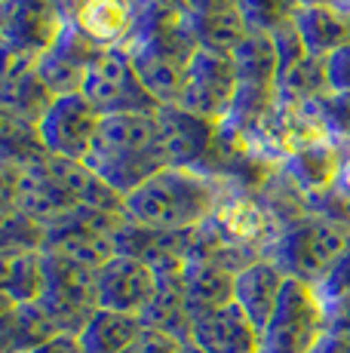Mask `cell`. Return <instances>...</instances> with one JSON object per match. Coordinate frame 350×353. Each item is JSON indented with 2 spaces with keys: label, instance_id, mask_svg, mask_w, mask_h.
Returning <instances> with one entry per match:
<instances>
[{
  "label": "cell",
  "instance_id": "cell-1",
  "mask_svg": "<svg viewBox=\"0 0 350 353\" xmlns=\"http://www.w3.org/2000/svg\"><path fill=\"white\" fill-rule=\"evenodd\" d=\"M86 166L102 175L120 196L169 166L154 114H111L102 117L99 135L86 154Z\"/></svg>",
  "mask_w": 350,
  "mask_h": 353
},
{
  "label": "cell",
  "instance_id": "cell-2",
  "mask_svg": "<svg viewBox=\"0 0 350 353\" xmlns=\"http://www.w3.org/2000/svg\"><path fill=\"white\" fill-rule=\"evenodd\" d=\"M221 181L197 169L166 166L130 196H123V219L157 230H191L212 215L221 196Z\"/></svg>",
  "mask_w": 350,
  "mask_h": 353
},
{
  "label": "cell",
  "instance_id": "cell-3",
  "mask_svg": "<svg viewBox=\"0 0 350 353\" xmlns=\"http://www.w3.org/2000/svg\"><path fill=\"white\" fill-rule=\"evenodd\" d=\"M347 246L350 230L326 219H316V215H305L301 221L282 230L265 258L277 264L286 280H298L316 289L335 268V261L344 255Z\"/></svg>",
  "mask_w": 350,
  "mask_h": 353
},
{
  "label": "cell",
  "instance_id": "cell-4",
  "mask_svg": "<svg viewBox=\"0 0 350 353\" xmlns=\"http://www.w3.org/2000/svg\"><path fill=\"white\" fill-rule=\"evenodd\" d=\"M120 225H123L120 212L77 206L59 225L43 230V252H52L96 274L102 264H107L117 255L114 234H117Z\"/></svg>",
  "mask_w": 350,
  "mask_h": 353
},
{
  "label": "cell",
  "instance_id": "cell-5",
  "mask_svg": "<svg viewBox=\"0 0 350 353\" xmlns=\"http://www.w3.org/2000/svg\"><path fill=\"white\" fill-rule=\"evenodd\" d=\"M326 335V304L313 286L286 280L267 329L261 332V353H311Z\"/></svg>",
  "mask_w": 350,
  "mask_h": 353
},
{
  "label": "cell",
  "instance_id": "cell-6",
  "mask_svg": "<svg viewBox=\"0 0 350 353\" xmlns=\"http://www.w3.org/2000/svg\"><path fill=\"white\" fill-rule=\"evenodd\" d=\"M43 261H46V274H43V292H40L37 304L52 320L56 332L80 335V329L99 310L96 274L52 252H43Z\"/></svg>",
  "mask_w": 350,
  "mask_h": 353
},
{
  "label": "cell",
  "instance_id": "cell-7",
  "mask_svg": "<svg viewBox=\"0 0 350 353\" xmlns=\"http://www.w3.org/2000/svg\"><path fill=\"white\" fill-rule=\"evenodd\" d=\"M80 96L102 117H111V114H154L160 108L141 86L130 50H105L86 71Z\"/></svg>",
  "mask_w": 350,
  "mask_h": 353
},
{
  "label": "cell",
  "instance_id": "cell-8",
  "mask_svg": "<svg viewBox=\"0 0 350 353\" xmlns=\"http://www.w3.org/2000/svg\"><path fill=\"white\" fill-rule=\"evenodd\" d=\"M206 225L225 243L249 249V252H255L261 258L267 255V249H271L274 240L280 236L277 221L267 215L258 194L234 188V185L221 188V196H218V203H215L212 215L206 219Z\"/></svg>",
  "mask_w": 350,
  "mask_h": 353
},
{
  "label": "cell",
  "instance_id": "cell-9",
  "mask_svg": "<svg viewBox=\"0 0 350 353\" xmlns=\"http://www.w3.org/2000/svg\"><path fill=\"white\" fill-rule=\"evenodd\" d=\"M234 86H237V77H234L231 56L197 50L194 59L187 62L185 74H181V86H178L175 105L197 114V117H203V120L221 123V120L231 114Z\"/></svg>",
  "mask_w": 350,
  "mask_h": 353
},
{
  "label": "cell",
  "instance_id": "cell-10",
  "mask_svg": "<svg viewBox=\"0 0 350 353\" xmlns=\"http://www.w3.org/2000/svg\"><path fill=\"white\" fill-rule=\"evenodd\" d=\"M99 126H102V114L80 92H71V96H56L50 111L37 123V135L43 151L52 157L86 160L99 135Z\"/></svg>",
  "mask_w": 350,
  "mask_h": 353
},
{
  "label": "cell",
  "instance_id": "cell-11",
  "mask_svg": "<svg viewBox=\"0 0 350 353\" xmlns=\"http://www.w3.org/2000/svg\"><path fill=\"white\" fill-rule=\"evenodd\" d=\"M114 249L145 261L154 274H175L194 258V228L191 230H157L136 221H126L114 234Z\"/></svg>",
  "mask_w": 350,
  "mask_h": 353
},
{
  "label": "cell",
  "instance_id": "cell-12",
  "mask_svg": "<svg viewBox=\"0 0 350 353\" xmlns=\"http://www.w3.org/2000/svg\"><path fill=\"white\" fill-rule=\"evenodd\" d=\"M102 52L105 50H99V46L71 22L62 28L56 43H52L43 56H37L34 71L52 96H71V92H80L86 71H90L92 62H96Z\"/></svg>",
  "mask_w": 350,
  "mask_h": 353
},
{
  "label": "cell",
  "instance_id": "cell-13",
  "mask_svg": "<svg viewBox=\"0 0 350 353\" xmlns=\"http://www.w3.org/2000/svg\"><path fill=\"white\" fill-rule=\"evenodd\" d=\"M157 289V274L145 261L130 255H114L107 264L96 270V295L99 307L117 310V314L141 316L151 304Z\"/></svg>",
  "mask_w": 350,
  "mask_h": 353
},
{
  "label": "cell",
  "instance_id": "cell-14",
  "mask_svg": "<svg viewBox=\"0 0 350 353\" xmlns=\"http://www.w3.org/2000/svg\"><path fill=\"white\" fill-rule=\"evenodd\" d=\"M154 117H157L169 166H181V169L203 166L215 145V135H218V123L197 117V114L185 111L178 105H160L154 111Z\"/></svg>",
  "mask_w": 350,
  "mask_h": 353
},
{
  "label": "cell",
  "instance_id": "cell-15",
  "mask_svg": "<svg viewBox=\"0 0 350 353\" xmlns=\"http://www.w3.org/2000/svg\"><path fill=\"white\" fill-rule=\"evenodd\" d=\"M0 19H3L0 37L31 59L43 56L65 28V22L46 0H3Z\"/></svg>",
  "mask_w": 350,
  "mask_h": 353
},
{
  "label": "cell",
  "instance_id": "cell-16",
  "mask_svg": "<svg viewBox=\"0 0 350 353\" xmlns=\"http://www.w3.org/2000/svg\"><path fill=\"white\" fill-rule=\"evenodd\" d=\"M197 353H261V335L237 304H225L191 323L187 338Z\"/></svg>",
  "mask_w": 350,
  "mask_h": 353
},
{
  "label": "cell",
  "instance_id": "cell-17",
  "mask_svg": "<svg viewBox=\"0 0 350 353\" xmlns=\"http://www.w3.org/2000/svg\"><path fill=\"white\" fill-rule=\"evenodd\" d=\"M16 209H22L31 221L40 228H52L65 219L68 212L77 209V200L59 185V179L46 166V154L37 160L22 163V175H19V196Z\"/></svg>",
  "mask_w": 350,
  "mask_h": 353
},
{
  "label": "cell",
  "instance_id": "cell-18",
  "mask_svg": "<svg viewBox=\"0 0 350 353\" xmlns=\"http://www.w3.org/2000/svg\"><path fill=\"white\" fill-rule=\"evenodd\" d=\"M138 10L141 0H86L74 25L99 50H130L136 37Z\"/></svg>",
  "mask_w": 350,
  "mask_h": 353
},
{
  "label": "cell",
  "instance_id": "cell-19",
  "mask_svg": "<svg viewBox=\"0 0 350 353\" xmlns=\"http://www.w3.org/2000/svg\"><path fill=\"white\" fill-rule=\"evenodd\" d=\"M344 148H350V145H341V141L322 135V139H313V141H307V145L295 148L277 169L305 196L326 191V188L335 185V175H338Z\"/></svg>",
  "mask_w": 350,
  "mask_h": 353
},
{
  "label": "cell",
  "instance_id": "cell-20",
  "mask_svg": "<svg viewBox=\"0 0 350 353\" xmlns=\"http://www.w3.org/2000/svg\"><path fill=\"white\" fill-rule=\"evenodd\" d=\"M286 286V276L274 261L258 258L255 264H249L237 274L234 280V304L246 314V320L258 329V335L267 329L274 310H277L280 292Z\"/></svg>",
  "mask_w": 350,
  "mask_h": 353
},
{
  "label": "cell",
  "instance_id": "cell-21",
  "mask_svg": "<svg viewBox=\"0 0 350 353\" xmlns=\"http://www.w3.org/2000/svg\"><path fill=\"white\" fill-rule=\"evenodd\" d=\"M292 25L305 43L307 56L326 59L350 43V16L329 3H305L292 12Z\"/></svg>",
  "mask_w": 350,
  "mask_h": 353
},
{
  "label": "cell",
  "instance_id": "cell-22",
  "mask_svg": "<svg viewBox=\"0 0 350 353\" xmlns=\"http://www.w3.org/2000/svg\"><path fill=\"white\" fill-rule=\"evenodd\" d=\"M59 335L37 301L16 304L0 295V353H31Z\"/></svg>",
  "mask_w": 350,
  "mask_h": 353
},
{
  "label": "cell",
  "instance_id": "cell-23",
  "mask_svg": "<svg viewBox=\"0 0 350 353\" xmlns=\"http://www.w3.org/2000/svg\"><path fill=\"white\" fill-rule=\"evenodd\" d=\"M141 323H145V329L163 332V335H172L187 344L194 316H191V307H187L181 270H175V274H157V289H154L151 304L141 314Z\"/></svg>",
  "mask_w": 350,
  "mask_h": 353
},
{
  "label": "cell",
  "instance_id": "cell-24",
  "mask_svg": "<svg viewBox=\"0 0 350 353\" xmlns=\"http://www.w3.org/2000/svg\"><path fill=\"white\" fill-rule=\"evenodd\" d=\"M46 166H50V172L59 179V185L77 200V206L105 209V212L123 215V196L114 191L102 175L92 172L83 160H65V157L46 154Z\"/></svg>",
  "mask_w": 350,
  "mask_h": 353
},
{
  "label": "cell",
  "instance_id": "cell-25",
  "mask_svg": "<svg viewBox=\"0 0 350 353\" xmlns=\"http://www.w3.org/2000/svg\"><path fill=\"white\" fill-rule=\"evenodd\" d=\"M234 280L237 274H231L227 268L206 258H194L181 268V283H185V295H187V307L191 316L197 320L200 314H209L215 307H225L234 301Z\"/></svg>",
  "mask_w": 350,
  "mask_h": 353
},
{
  "label": "cell",
  "instance_id": "cell-26",
  "mask_svg": "<svg viewBox=\"0 0 350 353\" xmlns=\"http://www.w3.org/2000/svg\"><path fill=\"white\" fill-rule=\"evenodd\" d=\"M141 332H145L141 316L99 307L90 316V323L80 329L77 341L83 347V353H126L138 341Z\"/></svg>",
  "mask_w": 350,
  "mask_h": 353
},
{
  "label": "cell",
  "instance_id": "cell-27",
  "mask_svg": "<svg viewBox=\"0 0 350 353\" xmlns=\"http://www.w3.org/2000/svg\"><path fill=\"white\" fill-rule=\"evenodd\" d=\"M43 249H19L0 252V295L16 304L37 301L43 292Z\"/></svg>",
  "mask_w": 350,
  "mask_h": 353
},
{
  "label": "cell",
  "instance_id": "cell-28",
  "mask_svg": "<svg viewBox=\"0 0 350 353\" xmlns=\"http://www.w3.org/2000/svg\"><path fill=\"white\" fill-rule=\"evenodd\" d=\"M187 22H191L200 50L218 52V56H231L240 40L246 37V25L240 19L237 6L225 12H209V16H187Z\"/></svg>",
  "mask_w": 350,
  "mask_h": 353
},
{
  "label": "cell",
  "instance_id": "cell-29",
  "mask_svg": "<svg viewBox=\"0 0 350 353\" xmlns=\"http://www.w3.org/2000/svg\"><path fill=\"white\" fill-rule=\"evenodd\" d=\"M52 101H56V96L46 90V83L37 77L34 68L19 74V77L0 92V108H6V111H12L16 117L28 120V123H34V126L43 120V114L50 111Z\"/></svg>",
  "mask_w": 350,
  "mask_h": 353
},
{
  "label": "cell",
  "instance_id": "cell-30",
  "mask_svg": "<svg viewBox=\"0 0 350 353\" xmlns=\"http://www.w3.org/2000/svg\"><path fill=\"white\" fill-rule=\"evenodd\" d=\"M130 52H132V65H136V74H138L141 86L147 90V96L157 101V105H175L185 68L169 62V59L154 56V52H145V50H130Z\"/></svg>",
  "mask_w": 350,
  "mask_h": 353
},
{
  "label": "cell",
  "instance_id": "cell-31",
  "mask_svg": "<svg viewBox=\"0 0 350 353\" xmlns=\"http://www.w3.org/2000/svg\"><path fill=\"white\" fill-rule=\"evenodd\" d=\"M43 145H40L37 126L28 120L16 117L12 111L0 108V160L12 163H28L43 157Z\"/></svg>",
  "mask_w": 350,
  "mask_h": 353
},
{
  "label": "cell",
  "instance_id": "cell-32",
  "mask_svg": "<svg viewBox=\"0 0 350 353\" xmlns=\"http://www.w3.org/2000/svg\"><path fill=\"white\" fill-rule=\"evenodd\" d=\"M295 10H298L295 0H237V12L243 19L246 31L261 34H274L280 25L292 19Z\"/></svg>",
  "mask_w": 350,
  "mask_h": 353
},
{
  "label": "cell",
  "instance_id": "cell-33",
  "mask_svg": "<svg viewBox=\"0 0 350 353\" xmlns=\"http://www.w3.org/2000/svg\"><path fill=\"white\" fill-rule=\"evenodd\" d=\"M19 249H43V228L22 209H0V252Z\"/></svg>",
  "mask_w": 350,
  "mask_h": 353
},
{
  "label": "cell",
  "instance_id": "cell-34",
  "mask_svg": "<svg viewBox=\"0 0 350 353\" xmlns=\"http://www.w3.org/2000/svg\"><path fill=\"white\" fill-rule=\"evenodd\" d=\"M271 40H274V52H277V80H280L282 74H289L307 56V50H305V43H301L298 31H295L292 19H289L286 25H280V28L271 34Z\"/></svg>",
  "mask_w": 350,
  "mask_h": 353
},
{
  "label": "cell",
  "instance_id": "cell-35",
  "mask_svg": "<svg viewBox=\"0 0 350 353\" xmlns=\"http://www.w3.org/2000/svg\"><path fill=\"white\" fill-rule=\"evenodd\" d=\"M316 295L322 298V304L341 301V298H350V246L344 249V255L335 261V268L329 270V276L316 286Z\"/></svg>",
  "mask_w": 350,
  "mask_h": 353
},
{
  "label": "cell",
  "instance_id": "cell-36",
  "mask_svg": "<svg viewBox=\"0 0 350 353\" xmlns=\"http://www.w3.org/2000/svg\"><path fill=\"white\" fill-rule=\"evenodd\" d=\"M326 65V86L332 96H347L350 92V43L335 50L332 56L322 59Z\"/></svg>",
  "mask_w": 350,
  "mask_h": 353
},
{
  "label": "cell",
  "instance_id": "cell-37",
  "mask_svg": "<svg viewBox=\"0 0 350 353\" xmlns=\"http://www.w3.org/2000/svg\"><path fill=\"white\" fill-rule=\"evenodd\" d=\"M37 59H31V56H25V52H19L12 43H6L3 37H0V92L6 90V86L12 83V80L19 77V74H25V71H31L34 68Z\"/></svg>",
  "mask_w": 350,
  "mask_h": 353
},
{
  "label": "cell",
  "instance_id": "cell-38",
  "mask_svg": "<svg viewBox=\"0 0 350 353\" xmlns=\"http://www.w3.org/2000/svg\"><path fill=\"white\" fill-rule=\"evenodd\" d=\"M126 353H187V344L178 341V338H172V335H163V332L145 329L138 335V341Z\"/></svg>",
  "mask_w": 350,
  "mask_h": 353
},
{
  "label": "cell",
  "instance_id": "cell-39",
  "mask_svg": "<svg viewBox=\"0 0 350 353\" xmlns=\"http://www.w3.org/2000/svg\"><path fill=\"white\" fill-rule=\"evenodd\" d=\"M19 175H22V163L0 160V209H16Z\"/></svg>",
  "mask_w": 350,
  "mask_h": 353
},
{
  "label": "cell",
  "instance_id": "cell-40",
  "mask_svg": "<svg viewBox=\"0 0 350 353\" xmlns=\"http://www.w3.org/2000/svg\"><path fill=\"white\" fill-rule=\"evenodd\" d=\"M326 332L350 344V298L326 304Z\"/></svg>",
  "mask_w": 350,
  "mask_h": 353
},
{
  "label": "cell",
  "instance_id": "cell-41",
  "mask_svg": "<svg viewBox=\"0 0 350 353\" xmlns=\"http://www.w3.org/2000/svg\"><path fill=\"white\" fill-rule=\"evenodd\" d=\"M31 353H83V347H80L77 335H65V332H59V335H52L50 341H43Z\"/></svg>",
  "mask_w": 350,
  "mask_h": 353
},
{
  "label": "cell",
  "instance_id": "cell-42",
  "mask_svg": "<svg viewBox=\"0 0 350 353\" xmlns=\"http://www.w3.org/2000/svg\"><path fill=\"white\" fill-rule=\"evenodd\" d=\"M46 3H50L52 10H56V16L62 19L65 25H71L74 19L80 16V10L86 6V0H46Z\"/></svg>",
  "mask_w": 350,
  "mask_h": 353
},
{
  "label": "cell",
  "instance_id": "cell-43",
  "mask_svg": "<svg viewBox=\"0 0 350 353\" xmlns=\"http://www.w3.org/2000/svg\"><path fill=\"white\" fill-rule=\"evenodd\" d=\"M311 353H350V344L347 341H341V338H335V335H322L320 341L313 344V350Z\"/></svg>",
  "mask_w": 350,
  "mask_h": 353
},
{
  "label": "cell",
  "instance_id": "cell-44",
  "mask_svg": "<svg viewBox=\"0 0 350 353\" xmlns=\"http://www.w3.org/2000/svg\"><path fill=\"white\" fill-rule=\"evenodd\" d=\"M335 191H341L344 196H350V148H344V157H341L338 175H335Z\"/></svg>",
  "mask_w": 350,
  "mask_h": 353
},
{
  "label": "cell",
  "instance_id": "cell-45",
  "mask_svg": "<svg viewBox=\"0 0 350 353\" xmlns=\"http://www.w3.org/2000/svg\"><path fill=\"white\" fill-rule=\"evenodd\" d=\"M322 3L335 6V10H338V12H347V16H350V0H322Z\"/></svg>",
  "mask_w": 350,
  "mask_h": 353
},
{
  "label": "cell",
  "instance_id": "cell-46",
  "mask_svg": "<svg viewBox=\"0 0 350 353\" xmlns=\"http://www.w3.org/2000/svg\"><path fill=\"white\" fill-rule=\"evenodd\" d=\"M157 3H163V6H175V10H181V0H157Z\"/></svg>",
  "mask_w": 350,
  "mask_h": 353
},
{
  "label": "cell",
  "instance_id": "cell-47",
  "mask_svg": "<svg viewBox=\"0 0 350 353\" xmlns=\"http://www.w3.org/2000/svg\"><path fill=\"white\" fill-rule=\"evenodd\" d=\"M187 353H197V350H194V347H191V344H187Z\"/></svg>",
  "mask_w": 350,
  "mask_h": 353
},
{
  "label": "cell",
  "instance_id": "cell-48",
  "mask_svg": "<svg viewBox=\"0 0 350 353\" xmlns=\"http://www.w3.org/2000/svg\"><path fill=\"white\" fill-rule=\"evenodd\" d=\"M0 28H3V19H0Z\"/></svg>",
  "mask_w": 350,
  "mask_h": 353
},
{
  "label": "cell",
  "instance_id": "cell-49",
  "mask_svg": "<svg viewBox=\"0 0 350 353\" xmlns=\"http://www.w3.org/2000/svg\"><path fill=\"white\" fill-rule=\"evenodd\" d=\"M0 3H3V0H0Z\"/></svg>",
  "mask_w": 350,
  "mask_h": 353
}]
</instances>
